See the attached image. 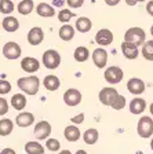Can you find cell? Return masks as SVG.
Returning a JSON list of instances; mask_svg holds the SVG:
<instances>
[{
	"label": "cell",
	"instance_id": "6da1fadb",
	"mask_svg": "<svg viewBox=\"0 0 153 154\" xmlns=\"http://www.w3.org/2000/svg\"><path fill=\"white\" fill-rule=\"evenodd\" d=\"M17 85L21 91L26 94V95H36L39 92V87H40V80L36 76L30 77H21L17 81Z\"/></svg>",
	"mask_w": 153,
	"mask_h": 154
},
{
	"label": "cell",
	"instance_id": "7a4b0ae2",
	"mask_svg": "<svg viewBox=\"0 0 153 154\" xmlns=\"http://www.w3.org/2000/svg\"><path fill=\"white\" fill-rule=\"evenodd\" d=\"M124 42L130 43V44H134L137 47L142 45L145 43V30L142 28H138V26L130 28L124 35Z\"/></svg>",
	"mask_w": 153,
	"mask_h": 154
},
{
	"label": "cell",
	"instance_id": "3957f363",
	"mask_svg": "<svg viewBox=\"0 0 153 154\" xmlns=\"http://www.w3.org/2000/svg\"><path fill=\"white\" fill-rule=\"evenodd\" d=\"M137 131L141 138H144V139L150 138L153 135V119L152 117H148V116L141 117L137 125Z\"/></svg>",
	"mask_w": 153,
	"mask_h": 154
},
{
	"label": "cell",
	"instance_id": "277c9868",
	"mask_svg": "<svg viewBox=\"0 0 153 154\" xmlns=\"http://www.w3.org/2000/svg\"><path fill=\"white\" fill-rule=\"evenodd\" d=\"M120 94L117 92L116 88H112V87H106V88H102L99 91V102L105 106H110L116 102V99L119 98Z\"/></svg>",
	"mask_w": 153,
	"mask_h": 154
},
{
	"label": "cell",
	"instance_id": "5b68a950",
	"mask_svg": "<svg viewBox=\"0 0 153 154\" xmlns=\"http://www.w3.org/2000/svg\"><path fill=\"white\" fill-rule=\"evenodd\" d=\"M61 63V55L55 50H47L43 54V65L47 69H57Z\"/></svg>",
	"mask_w": 153,
	"mask_h": 154
},
{
	"label": "cell",
	"instance_id": "8992f818",
	"mask_svg": "<svg viewBox=\"0 0 153 154\" xmlns=\"http://www.w3.org/2000/svg\"><path fill=\"white\" fill-rule=\"evenodd\" d=\"M104 77H105V80L109 84H119L123 80L124 73L119 66H109L105 70V73H104Z\"/></svg>",
	"mask_w": 153,
	"mask_h": 154
},
{
	"label": "cell",
	"instance_id": "52a82bcc",
	"mask_svg": "<svg viewBox=\"0 0 153 154\" xmlns=\"http://www.w3.org/2000/svg\"><path fill=\"white\" fill-rule=\"evenodd\" d=\"M3 55L7 59H18L21 57V47H19L18 43L15 42H8L4 44L3 47Z\"/></svg>",
	"mask_w": 153,
	"mask_h": 154
},
{
	"label": "cell",
	"instance_id": "ba28073f",
	"mask_svg": "<svg viewBox=\"0 0 153 154\" xmlns=\"http://www.w3.org/2000/svg\"><path fill=\"white\" fill-rule=\"evenodd\" d=\"M51 131H53V128H51L50 122L39 121L37 124H36V127H35L33 134H35V136L39 139V140H44V139H47L48 136L51 135Z\"/></svg>",
	"mask_w": 153,
	"mask_h": 154
},
{
	"label": "cell",
	"instance_id": "9c48e42d",
	"mask_svg": "<svg viewBox=\"0 0 153 154\" xmlns=\"http://www.w3.org/2000/svg\"><path fill=\"white\" fill-rule=\"evenodd\" d=\"M64 102L66 103L68 106H70V107L77 106L81 102V94H80V91L76 90V88H69V90H66L64 94Z\"/></svg>",
	"mask_w": 153,
	"mask_h": 154
},
{
	"label": "cell",
	"instance_id": "30bf717a",
	"mask_svg": "<svg viewBox=\"0 0 153 154\" xmlns=\"http://www.w3.org/2000/svg\"><path fill=\"white\" fill-rule=\"evenodd\" d=\"M93 62L95 63L97 67L99 69H104L108 63V52L104 50V48H97L93 52Z\"/></svg>",
	"mask_w": 153,
	"mask_h": 154
},
{
	"label": "cell",
	"instance_id": "8fae6325",
	"mask_svg": "<svg viewBox=\"0 0 153 154\" xmlns=\"http://www.w3.org/2000/svg\"><path fill=\"white\" fill-rule=\"evenodd\" d=\"M44 40V32H43L42 28L39 26H35L29 30L28 33V42L30 45H39L40 43Z\"/></svg>",
	"mask_w": 153,
	"mask_h": 154
},
{
	"label": "cell",
	"instance_id": "7c38bea8",
	"mask_svg": "<svg viewBox=\"0 0 153 154\" xmlns=\"http://www.w3.org/2000/svg\"><path fill=\"white\" fill-rule=\"evenodd\" d=\"M127 88L132 95H141L145 91V83L138 77H132L127 83Z\"/></svg>",
	"mask_w": 153,
	"mask_h": 154
},
{
	"label": "cell",
	"instance_id": "4fadbf2b",
	"mask_svg": "<svg viewBox=\"0 0 153 154\" xmlns=\"http://www.w3.org/2000/svg\"><path fill=\"white\" fill-rule=\"evenodd\" d=\"M21 67H22V70L26 72V73H35V72L39 70V67H40V63L36 58H32V57H25L21 61Z\"/></svg>",
	"mask_w": 153,
	"mask_h": 154
},
{
	"label": "cell",
	"instance_id": "5bb4252c",
	"mask_svg": "<svg viewBox=\"0 0 153 154\" xmlns=\"http://www.w3.org/2000/svg\"><path fill=\"white\" fill-rule=\"evenodd\" d=\"M95 42L99 45H109L113 42V33L109 29H99L95 35Z\"/></svg>",
	"mask_w": 153,
	"mask_h": 154
},
{
	"label": "cell",
	"instance_id": "9a60e30c",
	"mask_svg": "<svg viewBox=\"0 0 153 154\" xmlns=\"http://www.w3.org/2000/svg\"><path fill=\"white\" fill-rule=\"evenodd\" d=\"M33 121H35V116L29 112L19 113L15 119V124L18 125V127H21V128H26L29 125H32Z\"/></svg>",
	"mask_w": 153,
	"mask_h": 154
},
{
	"label": "cell",
	"instance_id": "2e32d148",
	"mask_svg": "<svg viewBox=\"0 0 153 154\" xmlns=\"http://www.w3.org/2000/svg\"><path fill=\"white\" fill-rule=\"evenodd\" d=\"M121 51H123V55L127 59H137L138 54H139L137 45L130 44V43H126V42L121 43Z\"/></svg>",
	"mask_w": 153,
	"mask_h": 154
},
{
	"label": "cell",
	"instance_id": "e0dca14e",
	"mask_svg": "<svg viewBox=\"0 0 153 154\" xmlns=\"http://www.w3.org/2000/svg\"><path fill=\"white\" fill-rule=\"evenodd\" d=\"M59 38L64 40V42H70L72 38L75 37V28L72 25H68V23H64V25L59 28Z\"/></svg>",
	"mask_w": 153,
	"mask_h": 154
},
{
	"label": "cell",
	"instance_id": "ac0fdd59",
	"mask_svg": "<svg viewBox=\"0 0 153 154\" xmlns=\"http://www.w3.org/2000/svg\"><path fill=\"white\" fill-rule=\"evenodd\" d=\"M36 13L40 17H43V18H51V17L55 15V10L54 7L47 3H40L36 7Z\"/></svg>",
	"mask_w": 153,
	"mask_h": 154
},
{
	"label": "cell",
	"instance_id": "d6986e66",
	"mask_svg": "<svg viewBox=\"0 0 153 154\" xmlns=\"http://www.w3.org/2000/svg\"><path fill=\"white\" fill-rule=\"evenodd\" d=\"M2 25H3L4 30H6V32H10V33L17 32V30H18V28H19L18 19L14 18V17H6V18L3 19Z\"/></svg>",
	"mask_w": 153,
	"mask_h": 154
},
{
	"label": "cell",
	"instance_id": "ffe728a7",
	"mask_svg": "<svg viewBox=\"0 0 153 154\" xmlns=\"http://www.w3.org/2000/svg\"><path fill=\"white\" fill-rule=\"evenodd\" d=\"M75 28H76L80 33H87L93 28V22H91V19L87 18V17H80V18H77Z\"/></svg>",
	"mask_w": 153,
	"mask_h": 154
},
{
	"label": "cell",
	"instance_id": "44dd1931",
	"mask_svg": "<svg viewBox=\"0 0 153 154\" xmlns=\"http://www.w3.org/2000/svg\"><path fill=\"white\" fill-rule=\"evenodd\" d=\"M64 135L68 142H76L80 139V129L77 128L76 125H68L65 128Z\"/></svg>",
	"mask_w": 153,
	"mask_h": 154
},
{
	"label": "cell",
	"instance_id": "7402d4cb",
	"mask_svg": "<svg viewBox=\"0 0 153 154\" xmlns=\"http://www.w3.org/2000/svg\"><path fill=\"white\" fill-rule=\"evenodd\" d=\"M145 107H146V102L142 98H135L130 103V112L132 114H141L145 110Z\"/></svg>",
	"mask_w": 153,
	"mask_h": 154
},
{
	"label": "cell",
	"instance_id": "603a6c76",
	"mask_svg": "<svg viewBox=\"0 0 153 154\" xmlns=\"http://www.w3.org/2000/svg\"><path fill=\"white\" fill-rule=\"evenodd\" d=\"M43 84H44L46 90H48V91H57L58 88H59V85H61V81H59V79H58L57 76H53V74H51V76L44 77Z\"/></svg>",
	"mask_w": 153,
	"mask_h": 154
},
{
	"label": "cell",
	"instance_id": "cb8c5ba5",
	"mask_svg": "<svg viewBox=\"0 0 153 154\" xmlns=\"http://www.w3.org/2000/svg\"><path fill=\"white\" fill-rule=\"evenodd\" d=\"M33 7H35L33 0H21L17 10H18V13L21 15H29L33 11Z\"/></svg>",
	"mask_w": 153,
	"mask_h": 154
},
{
	"label": "cell",
	"instance_id": "d4e9b609",
	"mask_svg": "<svg viewBox=\"0 0 153 154\" xmlns=\"http://www.w3.org/2000/svg\"><path fill=\"white\" fill-rule=\"evenodd\" d=\"M14 128V122L10 119L0 120V136H8Z\"/></svg>",
	"mask_w": 153,
	"mask_h": 154
},
{
	"label": "cell",
	"instance_id": "484cf974",
	"mask_svg": "<svg viewBox=\"0 0 153 154\" xmlns=\"http://www.w3.org/2000/svg\"><path fill=\"white\" fill-rule=\"evenodd\" d=\"M98 136H99V134L95 128H88L83 134V140L86 144H94L98 140Z\"/></svg>",
	"mask_w": 153,
	"mask_h": 154
},
{
	"label": "cell",
	"instance_id": "4316f807",
	"mask_svg": "<svg viewBox=\"0 0 153 154\" xmlns=\"http://www.w3.org/2000/svg\"><path fill=\"white\" fill-rule=\"evenodd\" d=\"M26 154H44V147L37 142H28L25 144Z\"/></svg>",
	"mask_w": 153,
	"mask_h": 154
},
{
	"label": "cell",
	"instance_id": "83f0119b",
	"mask_svg": "<svg viewBox=\"0 0 153 154\" xmlns=\"http://www.w3.org/2000/svg\"><path fill=\"white\" fill-rule=\"evenodd\" d=\"M11 105L15 110H22L26 106V98L22 94H15V95L11 98Z\"/></svg>",
	"mask_w": 153,
	"mask_h": 154
},
{
	"label": "cell",
	"instance_id": "f1b7e54d",
	"mask_svg": "<svg viewBox=\"0 0 153 154\" xmlns=\"http://www.w3.org/2000/svg\"><path fill=\"white\" fill-rule=\"evenodd\" d=\"M144 58L146 61H153V40H148L142 44V50H141Z\"/></svg>",
	"mask_w": 153,
	"mask_h": 154
},
{
	"label": "cell",
	"instance_id": "f546056e",
	"mask_svg": "<svg viewBox=\"0 0 153 154\" xmlns=\"http://www.w3.org/2000/svg\"><path fill=\"white\" fill-rule=\"evenodd\" d=\"M75 59H76L77 62H86L87 59H88L90 57V51L87 47H77L76 50H75Z\"/></svg>",
	"mask_w": 153,
	"mask_h": 154
},
{
	"label": "cell",
	"instance_id": "4dcf8cb0",
	"mask_svg": "<svg viewBox=\"0 0 153 154\" xmlns=\"http://www.w3.org/2000/svg\"><path fill=\"white\" fill-rule=\"evenodd\" d=\"M13 11H14V3L11 0H0V13L8 15Z\"/></svg>",
	"mask_w": 153,
	"mask_h": 154
},
{
	"label": "cell",
	"instance_id": "1f68e13d",
	"mask_svg": "<svg viewBox=\"0 0 153 154\" xmlns=\"http://www.w3.org/2000/svg\"><path fill=\"white\" fill-rule=\"evenodd\" d=\"M73 17H75L73 11H69V10H66V8L61 10L59 14H58V19H59V22H64V23L69 22V21L73 18Z\"/></svg>",
	"mask_w": 153,
	"mask_h": 154
},
{
	"label": "cell",
	"instance_id": "d6a6232c",
	"mask_svg": "<svg viewBox=\"0 0 153 154\" xmlns=\"http://www.w3.org/2000/svg\"><path fill=\"white\" fill-rule=\"evenodd\" d=\"M46 147H47V150H50V151H58L61 149V143L58 139H47Z\"/></svg>",
	"mask_w": 153,
	"mask_h": 154
},
{
	"label": "cell",
	"instance_id": "836d02e7",
	"mask_svg": "<svg viewBox=\"0 0 153 154\" xmlns=\"http://www.w3.org/2000/svg\"><path fill=\"white\" fill-rule=\"evenodd\" d=\"M126 106V98L123 95H119V98L116 99V102L112 105V109L113 110H121Z\"/></svg>",
	"mask_w": 153,
	"mask_h": 154
},
{
	"label": "cell",
	"instance_id": "e575fe53",
	"mask_svg": "<svg viewBox=\"0 0 153 154\" xmlns=\"http://www.w3.org/2000/svg\"><path fill=\"white\" fill-rule=\"evenodd\" d=\"M11 91V84L8 83L7 80H0V95H6Z\"/></svg>",
	"mask_w": 153,
	"mask_h": 154
},
{
	"label": "cell",
	"instance_id": "d590c367",
	"mask_svg": "<svg viewBox=\"0 0 153 154\" xmlns=\"http://www.w3.org/2000/svg\"><path fill=\"white\" fill-rule=\"evenodd\" d=\"M65 3L70 7V8H79L83 6L84 0H65Z\"/></svg>",
	"mask_w": 153,
	"mask_h": 154
},
{
	"label": "cell",
	"instance_id": "8d00e7d4",
	"mask_svg": "<svg viewBox=\"0 0 153 154\" xmlns=\"http://www.w3.org/2000/svg\"><path fill=\"white\" fill-rule=\"evenodd\" d=\"M7 112H8V103L6 99L0 96V116H4Z\"/></svg>",
	"mask_w": 153,
	"mask_h": 154
},
{
	"label": "cell",
	"instance_id": "74e56055",
	"mask_svg": "<svg viewBox=\"0 0 153 154\" xmlns=\"http://www.w3.org/2000/svg\"><path fill=\"white\" fill-rule=\"evenodd\" d=\"M70 121L73 122V124H81V122L84 121V114H83V113H80V114L72 117V119H70Z\"/></svg>",
	"mask_w": 153,
	"mask_h": 154
},
{
	"label": "cell",
	"instance_id": "f35d334b",
	"mask_svg": "<svg viewBox=\"0 0 153 154\" xmlns=\"http://www.w3.org/2000/svg\"><path fill=\"white\" fill-rule=\"evenodd\" d=\"M146 11H148V14H149L150 17H153V0L148 2V4H146Z\"/></svg>",
	"mask_w": 153,
	"mask_h": 154
},
{
	"label": "cell",
	"instance_id": "ab89813d",
	"mask_svg": "<svg viewBox=\"0 0 153 154\" xmlns=\"http://www.w3.org/2000/svg\"><path fill=\"white\" fill-rule=\"evenodd\" d=\"M105 3L108 4V6L113 7V6H117V4L120 3V0H105Z\"/></svg>",
	"mask_w": 153,
	"mask_h": 154
},
{
	"label": "cell",
	"instance_id": "60d3db41",
	"mask_svg": "<svg viewBox=\"0 0 153 154\" xmlns=\"http://www.w3.org/2000/svg\"><path fill=\"white\" fill-rule=\"evenodd\" d=\"M0 154H17L15 153V150H13V149H3V150L0 151Z\"/></svg>",
	"mask_w": 153,
	"mask_h": 154
},
{
	"label": "cell",
	"instance_id": "b9f144b4",
	"mask_svg": "<svg viewBox=\"0 0 153 154\" xmlns=\"http://www.w3.org/2000/svg\"><path fill=\"white\" fill-rule=\"evenodd\" d=\"M65 3V0H53V4H54L55 7H62Z\"/></svg>",
	"mask_w": 153,
	"mask_h": 154
},
{
	"label": "cell",
	"instance_id": "7bdbcfd3",
	"mask_svg": "<svg viewBox=\"0 0 153 154\" xmlns=\"http://www.w3.org/2000/svg\"><path fill=\"white\" fill-rule=\"evenodd\" d=\"M124 2L128 4V6H135V4H137V3L134 2V0H124Z\"/></svg>",
	"mask_w": 153,
	"mask_h": 154
},
{
	"label": "cell",
	"instance_id": "ee69618b",
	"mask_svg": "<svg viewBox=\"0 0 153 154\" xmlns=\"http://www.w3.org/2000/svg\"><path fill=\"white\" fill-rule=\"evenodd\" d=\"M76 154H87V151L86 150H77Z\"/></svg>",
	"mask_w": 153,
	"mask_h": 154
},
{
	"label": "cell",
	"instance_id": "f6af8a7d",
	"mask_svg": "<svg viewBox=\"0 0 153 154\" xmlns=\"http://www.w3.org/2000/svg\"><path fill=\"white\" fill-rule=\"evenodd\" d=\"M59 154H72V153H70L69 150H62V151H61Z\"/></svg>",
	"mask_w": 153,
	"mask_h": 154
},
{
	"label": "cell",
	"instance_id": "bcb514c9",
	"mask_svg": "<svg viewBox=\"0 0 153 154\" xmlns=\"http://www.w3.org/2000/svg\"><path fill=\"white\" fill-rule=\"evenodd\" d=\"M149 110H150V114H152V116H153V103H152V105H150V106H149Z\"/></svg>",
	"mask_w": 153,
	"mask_h": 154
},
{
	"label": "cell",
	"instance_id": "7dc6e473",
	"mask_svg": "<svg viewBox=\"0 0 153 154\" xmlns=\"http://www.w3.org/2000/svg\"><path fill=\"white\" fill-rule=\"evenodd\" d=\"M150 149L153 150V139H152V142H150Z\"/></svg>",
	"mask_w": 153,
	"mask_h": 154
},
{
	"label": "cell",
	"instance_id": "c3c4849f",
	"mask_svg": "<svg viewBox=\"0 0 153 154\" xmlns=\"http://www.w3.org/2000/svg\"><path fill=\"white\" fill-rule=\"evenodd\" d=\"M150 33H152V36H153V25L150 26Z\"/></svg>",
	"mask_w": 153,
	"mask_h": 154
},
{
	"label": "cell",
	"instance_id": "681fc988",
	"mask_svg": "<svg viewBox=\"0 0 153 154\" xmlns=\"http://www.w3.org/2000/svg\"><path fill=\"white\" fill-rule=\"evenodd\" d=\"M135 3H138V2H145V0H134Z\"/></svg>",
	"mask_w": 153,
	"mask_h": 154
}]
</instances>
